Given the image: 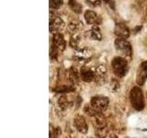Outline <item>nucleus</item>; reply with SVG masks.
Masks as SVG:
<instances>
[{"label": "nucleus", "instance_id": "1", "mask_svg": "<svg viewBox=\"0 0 147 138\" xmlns=\"http://www.w3.org/2000/svg\"><path fill=\"white\" fill-rule=\"evenodd\" d=\"M130 99L132 108L136 110H142L144 109V98L140 87H134L130 93Z\"/></svg>", "mask_w": 147, "mask_h": 138}, {"label": "nucleus", "instance_id": "2", "mask_svg": "<svg viewBox=\"0 0 147 138\" xmlns=\"http://www.w3.org/2000/svg\"><path fill=\"white\" fill-rule=\"evenodd\" d=\"M112 70L115 76L118 77H123L127 74L128 71V63L124 58L121 56H117L113 58L111 63Z\"/></svg>", "mask_w": 147, "mask_h": 138}, {"label": "nucleus", "instance_id": "3", "mask_svg": "<svg viewBox=\"0 0 147 138\" xmlns=\"http://www.w3.org/2000/svg\"><path fill=\"white\" fill-rule=\"evenodd\" d=\"M64 22L58 15L54 13H50V31L51 33H57L63 30Z\"/></svg>", "mask_w": 147, "mask_h": 138}, {"label": "nucleus", "instance_id": "4", "mask_svg": "<svg viewBox=\"0 0 147 138\" xmlns=\"http://www.w3.org/2000/svg\"><path fill=\"white\" fill-rule=\"evenodd\" d=\"M115 48L127 57H131L132 55L131 45L128 41H126V39L117 38L115 41Z\"/></svg>", "mask_w": 147, "mask_h": 138}, {"label": "nucleus", "instance_id": "5", "mask_svg": "<svg viewBox=\"0 0 147 138\" xmlns=\"http://www.w3.org/2000/svg\"><path fill=\"white\" fill-rule=\"evenodd\" d=\"M109 100L107 97H93L91 99L90 105L94 110H98L99 112H103L107 110L109 106Z\"/></svg>", "mask_w": 147, "mask_h": 138}, {"label": "nucleus", "instance_id": "6", "mask_svg": "<svg viewBox=\"0 0 147 138\" xmlns=\"http://www.w3.org/2000/svg\"><path fill=\"white\" fill-rule=\"evenodd\" d=\"M74 58H75L77 63L81 64H86L90 62L92 58V53L89 50L86 48H78L76 50L75 54H74Z\"/></svg>", "mask_w": 147, "mask_h": 138}, {"label": "nucleus", "instance_id": "7", "mask_svg": "<svg viewBox=\"0 0 147 138\" xmlns=\"http://www.w3.org/2000/svg\"><path fill=\"white\" fill-rule=\"evenodd\" d=\"M89 117L91 118V122L93 124V126L95 127L96 130L103 129L107 126V122H106L105 117L101 114V112H98V110H96V112Z\"/></svg>", "mask_w": 147, "mask_h": 138}, {"label": "nucleus", "instance_id": "8", "mask_svg": "<svg viewBox=\"0 0 147 138\" xmlns=\"http://www.w3.org/2000/svg\"><path fill=\"white\" fill-rule=\"evenodd\" d=\"M74 125H75L76 130L83 133V135H86L88 131V126H87V123L86 119L82 116V115H76L74 119Z\"/></svg>", "mask_w": 147, "mask_h": 138}, {"label": "nucleus", "instance_id": "9", "mask_svg": "<svg viewBox=\"0 0 147 138\" xmlns=\"http://www.w3.org/2000/svg\"><path fill=\"white\" fill-rule=\"evenodd\" d=\"M147 79V61L142 62L138 69L136 76V83L138 85L142 86Z\"/></svg>", "mask_w": 147, "mask_h": 138}, {"label": "nucleus", "instance_id": "10", "mask_svg": "<svg viewBox=\"0 0 147 138\" xmlns=\"http://www.w3.org/2000/svg\"><path fill=\"white\" fill-rule=\"evenodd\" d=\"M84 18L88 25H99L101 23V18L93 10H86L84 14Z\"/></svg>", "mask_w": 147, "mask_h": 138}, {"label": "nucleus", "instance_id": "11", "mask_svg": "<svg viewBox=\"0 0 147 138\" xmlns=\"http://www.w3.org/2000/svg\"><path fill=\"white\" fill-rule=\"evenodd\" d=\"M53 44L58 50H60V52H63V51L65 50L66 41L61 32H57V33H54L53 35Z\"/></svg>", "mask_w": 147, "mask_h": 138}, {"label": "nucleus", "instance_id": "12", "mask_svg": "<svg viewBox=\"0 0 147 138\" xmlns=\"http://www.w3.org/2000/svg\"><path fill=\"white\" fill-rule=\"evenodd\" d=\"M114 33L117 36V38L127 39L129 38V36H130V30H129L128 27L124 24L117 23L114 29Z\"/></svg>", "mask_w": 147, "mask_h": 138}, {"label": "nucleus", "instance_id": "13", "mask_svg": "<svg viewBox=\"0 0 147 138\" xmlns=\"http://www.w3.org/2000/svg\"><path fill=\"white\" fill-rule=\"evenodd\" d=\"M106 75H107V68L104 66H99L95 69V78L94 81L99 84H104L106 82Z\"/></svg>", "mask_w": 147, "mask_h": 138}, {"label": "nucleus", "instance_id": "14", "mask_svg": "<svg viewBox=\"0 0 147 138\" xmlns=\"http://www.w3.org/2000/svg\"><path fill=\"white\" fill-rule=\"evenodd\" d=\"M66 78L67 81L70 83L71 85H76L79 82L80 79V73H78L75 67L69 68L66 71Z\"/></svg>", "mask_w": 147, "mask_h": 138}, {"label": "nucleus", "instance_id": "15", "mask_svg": "<svg viewBox=\"0 0 147 138\" xmlns=\"http://www.w3.org/2000/svg\"><path fill=\"white\" fill-rule=\"evenodd\" d=\"M86 37L93 41H101L102 40V33H101L98 25H94L90 30L86 32Z\"/></svg>", "mask_w": 147, "mask_h": 138}, {"label": "nucleus", "instance_id": "16", "mask_svg": "<svg viewBox=\"0 0 147 138\" xmlns=\"http://www.w3.org/2000/svg\"><path fill=\"white\" fill-rule=\"evenodd\" d=\"M80 77L85 82H92L95 78V70H92L91 68L83 67L79 71Z\"/></svg>", "mask_w": 147, "mask_h": 138}, {"label": "nucleus", "instance_id": "17", "mask_svg": "<svg viewBox=\"0 0 147 138\" xmlns=\"http://www.w3.org/2000/svg\"><path fill=\"white\" fill-rule=\"evenodd\" d=\"M71 105H72V102L70 101V99L64 95L60 97L57 100V108L60 110V112L62 113H64V112L67 110L69 107H71Z\"/></svg>", "mask_w": 147, "mask_h": 138}, {"label": "nucleus", "instance_id": "18", "mask_svg": "<svg viewBox=\"0 0 147 138\" xmlns=\"http://www.w3.org/2000/svg\"><path fill=\"white\" fill-rule=\"evenodd\" d=\"M81 38L80 36L77 33H74L71 37H70V41H69V44L72 48L74 49H78L79 48V43H80Z\"/></svg>", "mask_w": 147, "mask_h": 138}, {"label": "nucleus", "instance_id": "19", "mask_svg": "<svg viewBox=\"0 0 147 138\" xmlns=\"http://www.w3.org/2000/svg\"><path fill=\"white\" fill-rule=\"evenodd\" d=\"M68 5L72 10L76 13V14H81L82 13V5L78 3L76 0H69Z\"/></svg>", "mask_w": 147, "mask_h": 138}, {"label": "nucleus", "instance_id": "20", "mask_svg": "<svg viewBox=\"0 0 147 138\" xmlns=\"http://www.w3.org/2000/svg\"><path fill=\"white\" fill-rule=\"evenodd\" d=\"M82 21L78 20H72L69 21L68 23V28L70 29L73 32L79 30L82 28Z\"/></svg>", "mask_w": 147, "mask_h": 138}, {"label": "nucleus", "instance_id": "21", "mask_svg": "<svg viewBox=\"0 0 147 138\" xmlns=\"http://www.w3.org/2000/svg\"><path fill=\"white\" fill-rule=\"evenodd\" d=\"M53 91L59 92V93H67V92H72L75 91V87L73 85H64V86H59L53 89Z\"/></svg>", "mask_w": 147, "mask_h": 138}, {"label": "nucleus", "instance_id": "22", "mask_svg": "<svg viewBox=\"0 0 147 138\" xmlns=\"http://www.w3.org/2000/svg\"><path fill=\"white\" fill-rule=\"evenodd\" d=\"M63 5V0H50V8L51 10L59 9Z\"/></svg>", "mask_w": 147, "mask_h": 138}, {"label": "nucleus", "instance_id": "23", "mask_svg": "<svg viewBox=\"0 0 147 138\" xmlns=\"http://www.w3.org/2000/svg\"><path fill=\"white\" fill-rule=\"evenodd\" d=\"M59 52H60V50H58L53 44L52 47H51V50H50V57H51V59L53 60V61H56L57 58H58V55H59Z\"/></svg>", "mask_w": 147, "mask_h": 138}, {"label": "nucleus", "instance_id": "24", "mask_svg": "<svg viewBox=\"0 0 147 138\" xmlns=\"http://www.w3.org/2000/svg\"><path fill=\"white\" fill-rule=\"evenodd\" d=\"M62 135V131L60 127H53L50 131V137H59Z\"/></svg>", "mask_w": 147, "mask_h": 138}, {"label": "nucleus", "instance_id": "25", "mask_svg": "<svg viewBox=\"0 0 147 138\" xmlns=\"http://www.w3.org/2000/svg\"><path fill=\"white\" fill-rule=\"evenodd\" d=\"M86 2L87 5H89V6L93 7H98L100 6L101 2H102V0H86Z\"/></svg>", "mask_w": 147, "mask_h": 138}, {"label": "nucleus", "instance_id": "26", "mask_svg": "<svg viewBox=\"0 0 147 138\" xmlns=\"http://www.w3.org/2000/svg\"><path fill=\"white\" fill-rule=\"evenodd\" d=\"M110 87H111V89L115 92V91H119V82L118 80L116 79H113L111 80V83H110Z\"/></svg>", "mask_w": 147, "mask_h": 138}, {"label": "nucleus", "instance_id": "27", "mask_svg": "<svg viewBox=\"0 0 147 138\" xmlns=\"http://www.w3.org/2000/svg\"><path fill=\"white\" fill-rule=\"evenodd\" d=\"M102 1H103L104 3H106V4H109V5H110V4H111V3L113 2L112 0H102Z\"/></svg>", "mask_w": 147, "mask_h": 138}, {"label": "nucleus", "instance_id": "28", "mask_svg": "<svg viewBox=\"0 0 147 138\" xmlns=\"http://www.w3.org/2000/svg\"><path fill=\"white\" fill-rule=\"evenodd\" d=\"M146 13H147V9H146Z\"/></svg>", "mask_w": 147, "mask_h": 138}]
</instances>
